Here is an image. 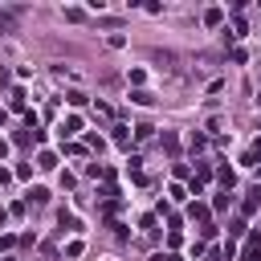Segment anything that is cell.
<instances>
[{
	"label": "cell",
	"mask_w": 261,
	"mask_h": 261,
	"mask_svg": "<svg viewBox=\"0 0 261 261\" xmlns=\"http://www.w3.org/2000/svg\"><path fill=\"white\" fill-rule=\"evenodd\" d=\"M8 106H12V110H20V114H29V106H24V90H20V86L8 94Z\"/></svg>",
	"instance_id": "obj_9"
},
{
	"label": "cell",
	"mask_w": 261,
	"mask_h": 261,
	"mask_svg": "<svg viewBox=\"0 0 261 261\" xmlns=\"http://www.w3.org/2000/svg\"><path fill=\"white\" fill-rule=\"evenodd\" d=\"M237 237H249V224H245V216H232V220H228V241L237 245Z\"/></svg>",
	"instance_id": "obj_6"
},
{
	"label": "cell",
	"mask_w": 261,
	"mask_h": 261,
	"mask_svg": "<svg viewBox=\"0 0 261 261\" xmlns=\"http://www.w3.org/2000/svg\"><path fill=\"white\" fill-rule=\"evenodd\" d=\"M151 135H155V126H147V122H139V126H135V139H139V143H147Z\"/></svg>",
	"instance_id": "obj_13"
},
{
	"label": "cell",
	"mask_w": 261,
	"mask_h": 261,
	"mask_svg": "<svg viewBox=\"0 0 261 261\" xmlns=\"http://www.w3.org/2000/svg\"><path fill=\"white\" fill-rule=\"evenodd\" d=\"M8 249H16V237L12 232H0V253H8Z\"/></svg>",
	"instance_id": "obj_19"
},
{
	"label": "cell",
	"mask_w": 261,
	"mask_h": 261,
	"mask_svg": "<svg viewBox=\"0 0 261 261\" xmlns=\"http://www.w3.org/2000/svg\"><path fill=\"white\" fill-rule=\"evenodd\" d=\"M4 122H8V110H4V106H0V126H4Z\"/></svg>",
	"instance_id": "obj_26"
},
{
	"label": "cell",
	"mask_w": 261,
	"mask_h": 261,
	"mask_svg": "<svg viewBox=\"0 0 261 261\" xmlns=\"http://www.w3.org/2000/svg\"><path fill=\"white\" fill-rule=\"evenodd\" d=\"M241 261H261V232H249V237H245Z\"/></svg>",
	"instance_id": "obj_1"
},
{
	"label": "cell",
	"mask_w": 261,
	"mask_h": 261,
	"mask_svg": "<svg viewBox=\"0 0 261 261\" xmlns=\"http://www.w3.org/2000/svg\"><path fill=\"white\" fill-rule=\"evenodd\" d=\"M65 98H69V106H86V94H82V90H69Z\"/></svg>",
	"instance_id": "obj_20"
},
{
	"label": "cell",
	"mask_w": 261,
	"mask_h": 261,
	"mask_svg": "<svg viewBox=\"0 0 261 261\" xmlns=\"http://www.w3.org/2000/svg\"><path fill=\"white\" fill-rule=\"evenodd\" d=\"M212 208H216V212H224V208H228V192H220V196L212 200Z\"/></svg>",
	"instance_id": "obj_22"
},
{
	"label": "cell",
	"mask_w": 261,
	"mask_h": 261,
	"mask_svg": "<svg viewBox=\"0 0 261 261\" xmlns=\"http://www.w3.org/2000/svg\"><path fill=\"white\" fill-rule=\"evenodd\" d=\"M171 261H179V257H171Z\"/></svg>",
	"instance_id": "obj_28"
},
{
	"label": "cell",
	"mask_w": 261,
	"mask_h": 261,
	"mask_svg": "<svg viewBox=\"0 0 261 261\" xmlns=\"http://www.w3.org/2000/svg\"><path fill=\"white\" fill-rule=\"evenodd\" d=\"M163 147H167V151H171V155H175V151H179V139H175V135H171V130H163Z\"/></svg>",
	"instance_id": "obj_17"
},
{
	"label": "cell",
	"mask_w": 261,
	"mask_h": 261,
	"mask_svg": "<svg viewBox=\"0 0 261 261\" xmlns=\"http://www.w3.org/2000/svg\"><path fill=\"white\" fill-rule=\"evenodd\" d=\"M257 151H261V143H257Z\"/></svg>",
	"instance_id": "obj_29"
},
{
	"label": "cell",
	"mask_w": 261,
	"mask_h": 261,
	"mask_svg": "<svg viewBox=\"0 0 261 261\" xmlns=\"http://www.w3.org/2000/svg\"><path fill=\"white\" fill-rule=\"evenodd\" d=\"M167 196L179 204V200H188V188H184V184H171V188H167Z\"/></svg>",
	"instance_id": "obj_15"
},
{
	"label": "cell",
	"mask_w": 261,
	"mask_h": 261,
	"mask_svg": "<svg viewBox=\"0 0 261 261\" xmlns=\"http://www.w3.org/2000/svg\"><path fill=\"white\" fill-rule=\"evenodd\" d=\"M114 143H118V147H130V126L118 122V126H114Z\"/></svg>",
	"instance_id": "obj_11"
},
{
	"label": "cell",
	"mask_w": 261,
	"mask_h": 261,
	"mask_svg": "<svg viewBox=\"0 0 261 261\" xmlns=\"http://www.w3.org/2000/svg\"><path fill=\"white\" fill-rule=\"evenodd\" d=\"M151 261H171V253H155V257H151Z\"/></svg>",
	"instance_id": "obj_25"
},
{
	"label": "cell",
	"mask_w": 261,
	"mask_h": 261,
	"mask_svg": "<svg viewBox=\"0 0 261 261\" xmlns=\"http://www.w3.org/2000/svg\"><path fill=\"white\" fill-rule=\"evenodd\" d=\"M188 147H192V151H204V135L192 130V135H188Z\"/></svg>",
	"instance_id": "obj_21"
},
{
	"label": "cell",
	"mask_w": 261,
	"mask_h": 261,
	"mask_svg": "<svg viewBox=\"0 0 261 261\" xmlns=\"http://www.w3.org/2000/svg\"><path fill=\"white\" fill-rule=\"evenodd\" d=\"M204 261H224V253H204Z\"/></svg>",
	"instance_id": "obj_24"
},
{
	"label": "cell",
	"mask_w": 261,
	"mask_h": 261,
	"mask_svg": "<svg viewBox=\"0 0 261 261\" xmlns=\"http://www.w3.org/2000/svg\"><path fill=\"white\" fill-rule=\"evenodd\" d=\"M29 200H33V204H49V192H45V188H29Z\"/></svg>",
	"instance_id": "obj_14"
},
{
	"label": "cell",
	"mask_w": 261,
	"mask_h": 261,
	"mask_svg": "<svg viewBox=\"0 0 261 261\" xmlns=\"http://www.w3.org/2000/svg\"><path fill=\"white\" fill-rule=\"evenodd\" d=\"M77 130H82V118H77V114H69V118H65L61 126H57V135H61V143H65L69 135H77Z\"/></svg>",
	"instance_id": "obj_3"
},
{
	"label": "cell",
	"mask_w": 261,
	"mask_h": 261,
	"mask_svg": "<svg viewBox=\"0 0 261 261\" xmlns=\"http://www.w3.org/2000/svg\"><path fill=\"white\" fill-rule=\"evenodd\" d=\"M216 179H220V188H224V192H232V184H237V171H232L228 163H220V167H216Z\"/></svg>",
	"instance_id": "obj_4"
},
{
	"label": "cell",
	"mask_w": 261,
	"mask_h": 261,
	"mask_svg": "<svg viewBox=\"0 0 261 261\" xmlns=\"http://www.w3.org/2000/svg\"><path fill=\"white\" fill-rule=\"evenodd\" d=\"M130 102H139V106H151V102H155V98H151V94H147V90H135V94H130Z\"/></svg>",
	"instance_id": "obj_16"
},
{
	"label": "cell",
	"mask_w": 261,
	"mask_h": 261,
	"mask_svg": "<svg viewBox=\"0 0 261 261\" xmlns=\"http://www.w3.org/2000/svg\"><path fill=\"white\" fill-rule=\"evenodd\" d=\"M155 224H159V216H155V212H147V216H139V228H143V232H155Z\"/></svg>",
	"instance_id": "obj_12"
},
{
	"label": "cell",
	"mask_w": 261,
	"mask_h": 261,
	"mask_svg": "<svg viewBox=\"0 0 261 261\" xmlns=\"http://www.w3.org/2000/svg\"><path fill=\"white\" fill-rule=\"evenodd\" d=\"M4 155H8V143H4V139H0V159H4Z\"/></svg>",
	"instance_id": "obj_27"
},
{
	"label": "cell",
	"mask_w": 261,
	"mask_h": 261,
	"mask_svg": "<svg viewBox=\"0 0 261 261\" xmlns=\"http://www.w3.org/2000/svg\"><path fill=\"white\" fill-rule=\"evenodd\" d=\"M204 24H208V29L224 24V8H216V4H212V8H204Z\"/></svg>",
	"instance_id": "obj_8"
},
{
	"label": "cell",
	"mask_w": 261,
	"mask_h": 261,
	"mask_svg": "<svg viewBox=\"0 0 261 261\" xmlns=\"http://www.w3.org/2000/svg\"><path fill=\"white\" fill-rule=\"evenodd\" d=\"M37 167H41V171H53V167H57V155H53V151H41V155H37Z\"/></svg>",
	"instance_id": "obj_10"
},
{
	"label": "cell",
	"mask_w": 261,
	"mask_h": 261,
	"mask_svg": "<svg viewBox=\"0 0 261 261\" xmlns=\"http://www.w3.org/2000/svg\"><path fill=\"white\" fill-rule=\"evenodd\" d=\"M57 220H61V228H65V232H82V220H77L73 212H65V208H61V212H57Z\"/></svg>",
	"instance_id": "obj_7"
},
{
	"label": "cell",
	"mask_w": 261,
	"mask_h": 261,
	"mask_svg": "<svg viewBox=\"0 0 261 261\" xmlns=\"http://www.w3.org/2000/svg\"><path fill=\"white\" fill-rule=\"evenodd\" d=\"M257 208H261V188H253V192H249V196H245V200H241V216H245V220H249V216H253V212H257Z\"/></svg>",
	"instance_id": "obj_2"
},
{
	"label": "cell",
	"mask_w": 261,
	"mask_h": 261,
	"mask_svg": "<svg viewBox=\"0 0 261 261\" xmlns=\"http://www.w3.org/2000/svg\"><path fill=\"white\" fill-rule=\"evenodd\" d=\"M208 212H212V208H208V204H200V200H196V204H188V216H192V220H200V228H204V224H212V220H208Z\"/></svg>",
	"instance_id": "obj_5"
},
{
	"label": "cell",
	"mask_w": 261,
	"mask_h": 261,
	"mask_svg": "<svg viewBox=\"0 0 261 261\" xmlns=\"http://www.w3.org/2000/svg\"><path fill=\"white\" fill-rule=\"evenodd\" d=\"M8 179H12V171H8V167H0V184H8Z\"/></svg>",
	"instance_id": "obj_23"
},
{
	"label": "cell",
	"mask_w": 261,
	"mask_h": 261,
	"mask_svg": "<svg viewBox=\"0 0 261 261\" xmlns=\"http://www.w3.org/2000/svg\"><path fill=\"white\" fill-rule=\"evenodd\" d=\"M82 249H86V245H82V241H69V245H65V257H69V261H73V257H82Z\"/></svg>",
	"instance_id": "obj_18"
}]
</instances>
